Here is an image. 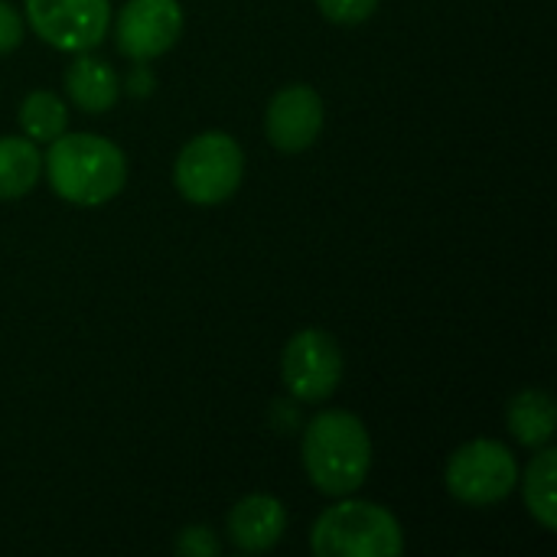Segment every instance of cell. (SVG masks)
I'll use <instances>...</instances> for the list:
<instances>
[{"label": "cell", "mask_w": 557, "mask_h": 557, "mask_svg": "<svg viewBox=\"0 0 557 557\" xmlns=\"http://www.w3.org/2000/svg\"><path fill=\"white\" fill-rule=\"evenodd\" d=\"M557 450L552 447H542L529 470H525V480H522V490H525V506L532 512V519L555 532L557 529Z\"/></svg>", "instance_id": "14"}, {"label": "cell", "mask_w": 557, "mask_h": 557, "mask_svg": "<svg viewBox=\"0 0 557 557\" xmlns=\"http://www.w3.org/2000/svg\"><path fill=\"white\" fill-rule=\"evenodd\" d=\"M310 548L320 557H395L405 552V535L388 509L346 499L317 519Z\"/></svg>", "instance_id": "3"}, {"label": "cell", "mask_w": 557, "mask_h": 557, "mask_svg": "<svg viewBox=\"0 0 557 557\" xmlns=\"http://www.w3.org/2000/svg\"><path fill=\"white\" fill-rule=\"evenodd\" d=\"M555 398L548 392L529 388V392L512 398V405H509V431L522 447H532V450L545 447L555 437Z\"/></svg>", "instance_id": "12"}, {"label": "cell", "mask_w": 557, "mask_h": 557, "mask_svg": "<svg viewBox=\"0 0 557 557\" xmlns=\"http://www.w3.org/2000/svg\"><path fill=\"white\" fill-rule=\"evenodd\" d=\"M176 552L193 557H212L219 552V542H215V535H212L206 525H196V529H183V532H180Z\"/></svg>", "instance_id": "17"}, {"label": "cell", "mask_w": 557, "mask_h": 557, "mask_svg": "<svg viewBox=\"0 0 557 557\" xmlns=\"http://www.w3.org/2000/svg\"><path fill=\"white\" fill-rule=\"evenodd\" d=\"M287 532V512L274 496L255 493L232 506L228 512V539L238 552L261 555L271 552Z\"/></svg>", "instance_id": "10"}, {"label": "cell", "mask_w": 557, "mask_h": 557, "mask_svg": "<svg viewBox=\"0 0 557 557\" xmlns=\"http://www.w3.org/2000/svg\"><path fill=\"white\" fill-rule=\"evenodd\" d=\"M69 124V111L65 101L55 91H29L20 104V127L29 140H55Z\"/></svg>", "instance_id": "15"}, {"label": "cell", "mask_w": 557, "mask_h": 557, "mask_svg": "<svg viewBox=\"0 0 557 557\" xmlns=\"http://www.w3.org/2000/svg\"><path fill=\"white\" fill-rule=\"evenodd\" d=\"M317 7L323 10L326 20H333L339 26H356L375 13L379 0H317Z\"/></svg>", "instance_id": "16"}, {"label": "cell", "mask_w": 557, "mask_h": 557, "mask_svg": "<svg viewBox=\"0 0 557 557\" xmlns=\"http://www.w3.org/2000/svg\"><path fill=\"white\" fill-rule=\"evenodd\" d=\"M304 470L323 496H352L372 470V441L349 411H323L304 431Z\"/></svg>", "instance_id": "2"}, {"label": "cell", "mask_w": 557, "mask_h": 557, "mask_svg": "<svg viewBox=\"0 0 557 557\" xmlns=\"http://www.w3.org/2000/svg\"><path fill=\"white\" fill-rule=\"evenodd\" d=\"M65 91L82 111L101 114L117 101V75L104 59L75 52V59L65 69Z\"/></svg>", "instance_id": "11"}, {"label": "cell", "mask_w": 557, "mask_h": 557, "mask_svg": "<svg viewBox=\"0 0 557 557\" xmlns=\"http://www.w3.org/2000/svg\"><path fill=\"white\" fill-rule=\"evenodd\" d=\"M42 170L55 196L72 206H101L124 189L127 160L98 134H59L49 140Z\"/></svg>", "instance_id": "1"}, {"label": "cell", "mask_w": 557, "mask_h": 557, "mask_svg": "<svg viewBox=\"0 0 557 557\" xmlns=\"http://www.w3.org/2000/svg\"><path fill=\"white\" fill-rule=\"evenodd\" d=\"M320 131H323V101L310 85H287L271 98L264 114V134L277 150L300 153L317 140Z\"/></svg>", "instance_id": "9"}, {"label": "cell", "mask_w": 557, "mask_h": 557, "mask_svg": "<svg viewBox=\"0 0 557 557\" xmlns=\"http://www.w3.org/2000/svg\"><path fill=\"white\" fill-rule=\"evenodd\" d=\"M42 173V157L29 137H0V199L26 196Z\"/></svg>", "instance_id": "13"}, {"label": "cell", "mask_w": 557, "mask_h": 557, "mask_svg": "<svg viewBox=\"0 0 557 557\" xmlns=\"http://www.w3.org/2000/svg\"><path fill=\"white\" fill-rule=\"evenodd\" d=\"M444 483L463 506H496L516 490L519 463L499 441H470L450 457Z\"/></svg>", "instance_id": "5"}, {"label": "cell", "mask_w": 557, "mask_h": 557, "mask_svg": "<svg viewBox=\"0 0 557 557\" xmlns=\"http://www.w3.org/2000/svg\"><path fill=\"white\" fill-rule=\"evenodd\" d=\"M180 33H183L180 0H127L114 23L117 49L134 62L163 55L180 39Z\"/></svg>", "instance_id": "8"}, {"label": "cell", "mask_w": 557, "mask_h": 557, "mask_svg": "<svg viewBox=\"0 0 557 557\" xmlns=\"http://www.w3.org/2000/svg\"><path fill=\"white\" fill-rule=\"evenodd\" d=\"M26 20L39 39L62 52H91L111 26L108 0H26Z\"/></svg>", "instance_id": "6"}, {"label": "cell", "mask_w": 557, "mask_h": 557, "mask_svg": "<svg viewBox=\"0 0 557 557\" xmlns=\"http://www.w3.org/2000/svg\"><path fill=\"white\" fill-rule=\"evenodd\" d=\"M20 42H23V16L7 0H0V55L16 49Z\"/></svg>", "instance_id": "18"}, {"label": "cell", "mask_w": 557, "mask_h": 557, "mask_svg": "<svg viewBox=\"0 0 557 557\" xmlns=\"http://www.w3.org/2000/svg\"><path fill=\"white\" fill-rule=\"evenodd\" d=\"M245 176V153L235 137L222 131H209L193 137L173 166V183L180 196L193 206H219L225 202Z\"/></svg>", "instance_id": "4"}, {"label": "cell", "mask_w": 557, "mask_h": 557, "mask_svg": "<svg viewBox=\"0 0 557 557\" xmlns=\"http://www.w3.org/2000/svg\"><path fill=\"white\" fill-rule=\"evenodd\" d=\"M281 375L287 392L297 401L317 405L326 401L339 379H343V352L339 343L323 333V330H304L297 333L287 346H284V359H281Z\"/></svg>", "instance_id": "7"}]
</instances>
